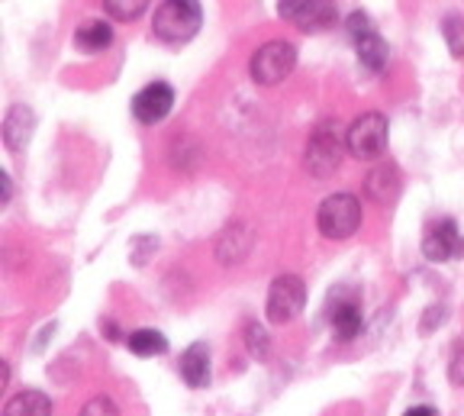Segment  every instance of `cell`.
Masks as SVG:
<instances>
[{"label": "cell", "mask_w": 464, "mask_h": 416, "mask_svg": "<svg viewBox=\"0 0 464 416\" xmlns=\"http://www.w3.org/2000/svg\"><path fill=\"white\" fill-rule=\"evenodd\" d=\"M403 416H439V413H435L432 407H413V410H406Z\"/></svg>", "instance_id": "cell-26"}, {"label": "cell", "mask_w": 464, "mask_h": 416, "mask_svg": "<svg viewBox=\"0 0 464 416\" xmlns=\"http://www.w3.org/2000/svg\"><path fill=\"white\" fill-rule=\"evenodd\" d=\"M345 30H348V36L355 39V43H362L364 36H371V33H374V26H371V16L358 10V14H352L345 20Z\"/></svg>", "instance_id": "cell-22"}, {"label": "cell", "mask_w": 464, "mask_h": 416, "mask_svg": "<svg viewBox=\"0 0 464 416\" xmlns=\"http://www.w3.org/2000/svg\"><path fill=\"white\" fill-rule=\"evenodd\" d=\"M4 416H52V401L43 391H20L7 401Z\"/></svg>", "instance_id": "cell-14"}, {"label": "cell", "mask_w": 464, "mask_h": 416, "mask_svg": "<svg viewBox=\"0 0 464 416\" xmlns=\"http://www.w3.org/2000/svg\"><path fill=\"white\" fill-rule=\"evenodd\" d=\"M246 343H248V352H252L255 358H268V333H265V326L261 323H248L246 326Z\"/></svg>", "instance_id": "cell-21"}, {"label": "cell", "mask_w": 464, "mask_h": 416, "mask_svg": "<svg viewBox=\"0 0 464 416\" xmlns=\"http://www.w3.org/2000/svg\"><path fill=\"white\" fill-rule=\"evenodd\" d=\"M126 345H130L132 355L152 358V355H165L168 352V339L161 336L159 329H136L126 336Z\"/></svg>", "instance_id": "cell-17"}, {"label": "cell", "mask_w": 464, "mask_h": 416, "mask_svg": "<svg viewBox=\"0 0 464 416\" xmlns=\"http://www.w3.org/2000/svg\"><path fill=\"white\" fill-rule=\"evenodd\" d=\"M294 65H297V49L290 43H284V39H275V43H265L255 52L248 72H252L255 84L275 88V84H281V81L294 72Z\"/></svg>", "instance_id": "cell-4"}, {"label": "cell", "mask_w": 464, "mask_h": 416, "mask_svg": "<svg viewBox=\"0 0 464 416\" xmlns=\"http://www.w3.org/2000/svg\"><path fill=\"white\" fill-rule=\"evenodd\" d=\"M387 117L384 113H362L355 123L348 126L345 132V146H348V155H355V159L368 161V159H377V155H384L387 149Z\"/></svg>", "instance_id": "cell-5"}, {"label": "cell", "mask_w": 464, "mask_h": 416, "mask_svg": "<svg viewBox=\"0 0 464 416\" xmlns=\"http://www.w3.org/2000/svg\"><path fill=\"white\" fill-rule=\"evenodd\" d=\"M449 378H451V384L464 387V343H458L455 355H451V365H449Z\"/></svg>", "instance_id": "cell-24"}, {"label": "cell", "mask_w": 464, "mask_h": 416, "mask_svg": "<svg viewBox=\"0 0 464 416\" xmlns=\"http://www.w3.org/2000/svg\"><path fill=\"white\" fill-rule=\"evenodd\" d=\"M181 378L190 387H207L210 384V345L194 343L181 355Z\"/></svg>", "instance_id": "cell-11"}, {"label": "cell", "mask_w": 464, "mask_h": 416, "mask_svg": "<svg viewBox=\"0 0 464 416\" xmlns=\"http://www.w3.org/2000/svg\"><path fill=\"white\" fill-rule=\"evenodd\" d=\"M81 416H120V410H116V403L110 401V397H94V401H87L84 410H81Z\"/></svg>", "instance_id": "cell-23"}, {"label": "cell", "mask_w": 464, "mask_h": 416, "mask_svg": "<svg viewBox=\"0 0 464 416\" xmlns=\"http://www.w3.org/2000/svg\"><path fill=\"white\" fill-rule=\"evenodd\" d=\"M74 45L84 52H103L113 45V26L103 20H91L84 23L78 33H74Z\"/></svg>", "instance_id": "cell-15"}, {"label": "cell", "mask_w": 464, "mask_h": 416, "mask_svg": "<svg viewBox=\"0 0 464 416\" xmlns=\"http://www.w3.org/2000/svg\"><path fill=\"white\" fill-rule=\"evenodd\" d=\"M442 33H445V43H449L451 55H455V59H464V16L461 14L445 16Z\"/></svg>", "instance_id": "cell-19"}, {"label": "cell", "mask_w": 464, "mask_h": 416, "mask_svg": "<svg viewBox=\"0 0 464 416\" xmlns=\"http://www.w3.org/2000/svg\"><path fill=\"white\" fill-rule=\"evenodd\" d=\"M304 304H306L304 277H297V275L275 277V285H271V291H268V320L275 323V326L297 320Z\"/></svg>", "instance_id": "cell-6"}, {"label": "cell", "mask_w": 464, "mask_h": 416, "mask_svg": "<svg viewBox=\"0 0 464 416\" xmlns=\"http://www.w3.org/2000/svg\"><path fill=\"white\" fill-rule=\"evenodd\" d=\"M345 132L339 130V123H323L316 132L310 136L306 142V152H304V165L310 175L316 178H329L339 171L342 165V152H345Z\"/></svg>", "instance_id": "cell-2"}, {"label": "cell", "mask_w": 464, "mask_h": 416, "mask_svg": "<svg viewBox=\"0 0 464 416\" xmlns=\"http://www.w3.org/2000/svg\"><path fill=\"white\" fill-rule=\"evenodd\" d=\"M0 184H4V194H0V204H10V175H0Z\"/></svg>", "instance_id": "cell-25"}, {"label": "cell", "mask_w": 464, "mask_h": 416, "mask_svg": "<svg viewBox=\"0 0 464 416\" xmlns=\"http://www.w3.org/2000/svg\"><path fill=\"white\" fill-rule=\"evenodd\" d=\"M174 107V91L168 88L165 81H155L149 88H142L136 97H132V117L145 126H155L171 113Z\"/></svg>", "instance_id": "cell-8"}, {"label": "cell", "mask_w": 464, "mask_h": 416, "mask_svg": "<svg viewBox=\"0 0 464 416\" xmlns=\"http://www.w3.org/2000/svg\"><path fill=\"white\" fill-rule=\"evenodd\" d=\"M252 248V229L242 227V223H232L217 242V258L223 265H236L246 258V252Z\"/></svg>", "instance_id": "cell-12"}, {"label": "cell", "mask_w": 464, "mask_h": 416, "mask_svg": "<svg viewBox=\"0 0 464 416\" xmlns=\"http://www.w3.org/2000/svg\"><path fill=\"white\" fill-rule=\"evenodd\" d=\"M355 49H358V59H362V65L368 68V72H384V68H387L391 52H387V43L377 36V33L364 36L362 43H355Z\"/></svg>", "instance_id": "cell-18"}, {"label": "cell", "mask_w": 464, "mask_h": 416, "mask_svg": "<svg viewBox=\"0 0 464 416\" xmlns=\"http://www.w3.org/2000/svg\"><path fill=\"white\" fill-rule=\"evenodd\" d=\"M422 252H426L429 262H449L451 256H461L464 242H461V236H458L455 219L435 223L426 233V239H422Z\"/></svg>", "instance_id": "cell-9"}, {"label": "cell", "mask_w": 464, "mask_h": 416, "mask_svg": "<svg viewBox=\"0 0 464 416\" xmlns=\"http://www.w3.org/2000/svg\"><path fill=\"white\" fill-rule=\"evenodd\" d=\"M203 10L197 0H165L155 7L152 33L161 43H188L200 30Z\"/></svg>", "instance_id": "cell-1"}, {"label": "cell", "mask_w": 464, "mask_h": 416, "mask_svg": "<svg viewBox=\"0 0 464 416\" xmlns=\"http://www.w3.org/2000/svg\"><path fill=\"white\" fill-rule=\"evenodd\" d=\"M107 7V14L113 16V20H136V16H142L145 14V0H107L103 4Z\"/></svg>", "instance_id": "cell-20"}, {"label": "cell", "mask_w": 464, "mask_h": 416, "mask_svg": "<svg viewBox=\"0 0 464 416\" xmlns=\"http://www.w3.org/2000/svg\"><path fill=\"white\" fill-rule=\"evenodd\" d=\"M36 132V113L23 103L7 110V117H4V142H7L10 152H23L29 146V139Z\"/></svg>", "instance_id": "cell-10"}, {"label": "cell", "mask_w": 464, "mask_h": 416, "mask_svg": "<svg viewBox=\"0 0 464 416\" xmlns=\"http://www.w3.org/2000/svg\"><path fill=\"white\" fill-rule=\"evenodd\" d=\"M277 10L290 23H297L300 30H329L339 20V10L329 0H284Z\"/></svg>", "instance_id": "cell-7"}, {"label": "cell", "mask_w": 464, "mask_h": 416, "mask_svg": "<svg viewBox=\"0 0 464 416\" xmlns=\"http://www.w3.org/2000/svg\"><path fill=\"white\" fill-rule=\"evenodd\" d=\"M362 307H358V300H339L333 307V329L335 336L342 339V343H348V339H355L358 333H362Z\"/></svg>", "instance_id": "cell-13"}, {"label": "cell", "mask_w": 464, "mask_h": 416, "mask_svg": "<svg viewBox=\"0 0 464 416\" xmlns=\"http://www.w3.org/2000/svg\"><path fill=\"white\" fill-rule=\"evenodd\" d=\"M319 233L326 239H348L362 227V204L355 194H329L316 210Z\"/></svg>", "instance_id": "cell-3"}, {"label": "cell", "mask_w": 464, "mask_h": 416, "mask_svg": "<svg viewBox=\"0 0 464 416\" xmlns=\"http://www.w3.org/2000/svg\"><path fill=\"white\" fill-rule=\"evenodd\" d=\"M400 190V178L393 165H381L368 175V198L377 200V204H387V200L397 198Z\"/></svg>", "instance_id": "cell-16"}]
</instances>
